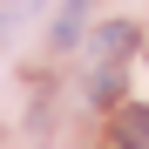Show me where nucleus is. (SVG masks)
Returning <instances> with one entry per match:
<instances>
[{
  "instance_id": "obj_2",
  "label": "nucleus",
  "mask_w": 149,
  "mask_h": 149,
  "mask_svg": "<svg viewBox=\"0 0 149 149\" xmlns=\"http://www.w3.org/2000/svg\"><path fill=\"white\" fill-rule=\"evenodd\" d=\"M115 149H149V109H115Z\"/></svg>"
},
{
  "instance_id": "obj_1",
  "label": "nucleus",
  "mask_w": 149,
  "mask_h": 149,
  "mask_svg": "<svg viewBox=\"0 0 149 149\" xmlns=\"http://www.w3.org/2000/svg\"><path fill=\"white\" fill-rule=\"evenodd\" d=\"M95 54H102V61H122V54H129V47H136V20H109V27H95Z\"/></svg>"
},
{
  "instance_id": "obj_3",
  "label": "nucleus",
  "mask_w": 149,
  "mask_h": 149,
  "mask_svg": "<svg viewBox=\"0 0 149 149\" xmlns=\"http://www.w3.org/2000/svg\"><path fill=\"white\" fill-rule=\"evenodd\" d=\"M81 7H88V0H68V14H61V27H54V47H74V34H81Z\"/></svg>"
},
{
  "instance_id": "obj_4",
  "label": "nucleus",
  "mask_w": 149,
  "mask_h": 149,
  "mask_svg": "<svg viewBox=\"0 0 149 149\" xmlns=\"http://www.w3.org/2000/svg\"><path fill=\"white\" fill-rule=\"evenodd\" d=\"M88 95H95V102H115V95H122V74H115V68H109V74H95Z\"/></svg>"
}]
</instances>
